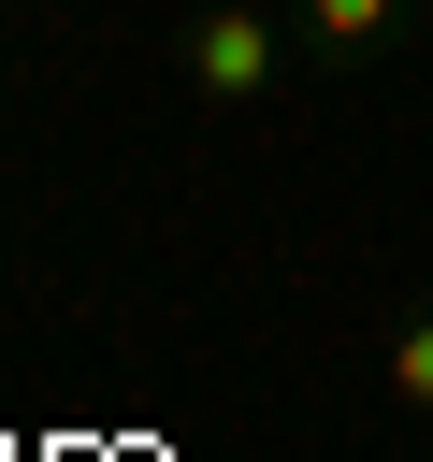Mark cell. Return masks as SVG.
Masks as SVG:
<instances>
[{
  "label": "cell",
  "mask_w": 433,
  "mask_h": 462,
  "mask_svg": "<svg viewBox=\"0 0 433 462\" xmlns=\"http://www.w3.org/2000/svg\"><path fill=\"white\" fill-rule=\"evenodd\" d=\"M274 72H289V43H274L260 0H202L188 14V87L202 101H274Z\"/></svg>",
  "instance_id": "1"
},
{
  "label": "cell",
  "mask_w": 433,
  "mask_h": 462,
  "mask_svg": "<svg viewBox=\"0 0 433 462\" xmlns=\"http://www.w3.org/2000/svg\"><path fill=\"white\" fill-rule=\"evenodd\" d=\"M303 29H318L332 58H361V43H390V29H404V0H303Z\"/></svg>",
  "instance_id": "2"
},
{
  "label": "cell",
  "mask_w": 433,
  "mask_h": 462,
  "mask_svg": "<svg viewBox=\"0 0 433 462\" xmlns=\"http://www.w3.org/2000/svg\"><path fill=\"white\" fill-rule=\"evenodd\" d=\"M390 404H419V419H433V303L390 332Z\"/></svg>",
  "instance_id": "3"
}]
</instances>
